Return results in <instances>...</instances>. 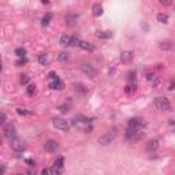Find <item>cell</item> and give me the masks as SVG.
<instances>
[{
    "instance_id": "obj_35",
    "label": "cell",
    "mask_w": 175,
    "mask_h": 175,
    "mask_svg": "<svg viewBox=\"0 0 175 175\" xmlns=\"http://www.w3.org/2000/svg\"><path fill=\"white\" fill-rule=\"evenodd\" d=\"M25 162L29 164V166H36V163H34V160H31V159H26Z\"/></svg>"
},
{
    "instance_id": "obj_22",
    "label": "cell",
    "mask_w": 175,
    "mask_h": 175,
    "mask_svg": "<svg viewBox=\"0 0 175 175\" xmlns=\"http://www.w3.org/2000/svg\"><path fill=\"white\" fill-rule=\"evenodd\" d=\"M135 88H137L135 84H131V85L129 84V85L125 88V92H126V93H133V92H135Z\"/></svg>"
},
{
    "instance_id": "obj_17",
    "label": "cell",
    "mask_w": 175,
    "mask_h": 175,
    "mask_svg": "<svg viewBox=\"0 0 175 175\" xmlns=\"http://www.w3.org/2000/svg\"><path fill=\"white\" fill-rule=\"evenodd\" d=\"M168 15H167V14H164V13H160V14H157V21H159V22L160 23H164V25H166V23H168Z\"/></svg>"
},
{
    "instance_id": "obj_16",
    "label": "cell",
    "mask_w": 175,
    "mask_h": 175,
    "mask_svg": "<svg viewBox=\"0 0 175 175\" xmlns=\"http://www.w3.org/2000/svg\"><path fill=\"white\" fill-rule=\"evenodd\" d=\"M50 88L51 89H62L63 88V84L60 82V79H55V81H50Z\"/></svg>"
},
{
    "instance_id": "obj_6",
    "label": "cell",
    "mask_w": 175,
    "mask_h": 175,
    "mask_svg": "<svg viewBox=\"0 0 175 175\" xmlns=\"http://www.w3.org/2000/svg\"><path fill=\"white\" fill-rule=\"evenodd\" d=\"M52 123L56 129L59 130H63V131H68L70 129V126H68V122L66 119H63V118H54L52 119Z\"/></svg>"
},
{
    "instance_id": "obj_38",
    "label": "cell",
    "mask_w": 175,
    "mask_h": 175,
    "mask_svg": "<svg viewBox=\"0 0 175 175\" xmlns=\"http://www.w3.org/2000/svg\"><path fill=\"white\" fill-rule=\"evenodd\" d=\"M4 172H6V167L3 166V167H1V175H4Z\"/></svg>"
},
{
    "instance_id": "obj_39",
    "label": "cell",
    "mask_w": 175,
    "mask_h": 175,
    "mask_svg": "<svg viewBox=\"0 0 175 175\" xmlns=\"http://www.w3.org/2000/svg\"><path fill=\"white\" fill-rule=\"evenodd\" d=\"M43 175H48V170H43Z\"/></svg>"
},
{
    "instance_id": "obj_36",
    "label": "cell",
    "mask_w": 175,
    "mask_h": 175,
    "mask_svg": "<svg viewBox=\"0 0 175 175\" xmlns=\"http://www.w3.org/2000/svg\"><path fill=\"white\" fill-rule=\"evenodd\" d=\"M160 4H163V6H168V4H171V1H168V0H160Z\"/></svg>"
},
{
    "instance_id": "obj_14",
    "label": "cell",
    "mask_w": 175,
    "mask_h": 175,
    "mask_svg": "<svg viewBox=\"0 0 175 175\" xmlns=\"http://www.w3.org/2000/svg\"><path fill=\"white\" fill-rule=\"evenodd\" d=\"M103 6L101 4H93V7H92V13H93L94 17H100V15H103Z\"/></svg>"
},
{
    "instance_id": "obj_3",
    "label": "cell",
    "mask_w": 175,
    "mask_h": 175,
    "mask_svg": "<svg viewBox=\"0 0 175 175\" xmlns=\"http://www.w3.org/2000/svg\"><path fill=\"white\" fill-rule=\"evenodd\" d=\"M155 105H156V108L162 109V111H170L171 109L170 100L166 99V97H156L155 99Z\"/></svg>"
},
{
    "instance_id": "obj_41",
    "label": "cell",
    "mask_w": 175,
    "mask_h": 175,
    "mask_svg": "<svg viewBox=\"0 0 175 175\" xmlns=\"http://www.w3.org/2000/svg\"><path fill=\"white\" fill-rule=\"evenodd\" d=\"M18 175H23V174H18Z\"/></svg>"
},
{
    "instance_id": "obj_30",
    "label": "cell",
    "mask_w": 175,
    "mask_h": 175,
    "mask_svg": "<svg viewBox=\"0 0 175 175\" xmlns=\"http://www.w3.org/2000/svg\"><path fill=\"white\" fill-rule=\"evenodd\" d=\"M17 112L19 115H30V111H26V109H23V108H17Z\"/></svg>"
},
{
    "instance_id": "obj_15",
    "label": "cell",
    "mask_w": 175,
    "mask_h": 175,
    "mask_svg": "<svg viewBox=\"0 0 175 175\" xmlns=\"http://www.w3.org/2000/svg\"><path fill=\"white\" fill-rule=\"evenodd\" d=\"M79 48H82L84 51H89V52H92V51H94V45L90 44V43H88V41H81Z\"/></svg>"
},
{
    "instance_id": "obj_32",
    "label": "cell",
    "mask_w": 175,
    "mask_h": 175,
    "mask_svg": "<svg viewBox=\"0 0 175 175\" xmlns=\"http://www.w3.org/2000/svg\"><path fill=\"white\" fill-rule=\"evenodd\" d=\"M25 63H27V59L26 58H22V59H19V60L15 63V64H17V66H21V64H25Z\"/></svg>"
},
{
    "instance_id": "obj_26",
    "label": "cell",
    "mask_w": 175,
    "mask_h": 175,
    "mask_svg": "<svg viewBox=\"0 0 175 175\" xmlns=\"http://www.w3.org/2000/svg\"><path fill=\"white\" fill-rule=\"evenodd\" d=\"M75 19H77V15H67V17H66V22H67L68 25H73Z\"/></svg>"
},
{
    "instance_id": "obj_2",
    "label": "cell",
    "mask_w": 175,
    "mask_h": 175,
    "mask_svg": "<svg viewBox=\"0 0 175 175\" xmlns=\"http://www.w3.org/2000/svg\"><path fill=\"white\" fill-rule=\"evenodd\" d=\"M63 164H64V159L63 156H58L56 157V160H55L54 166L51 167V172L52 175H62L63 174Z\"/></svg>"
},
{
    "instance_id": "obj_1",
    "label": "cell",
    "mask_w": 175,
    "mask_h": 175,
    "mask_svg": "<svg viewBox=\"0 0 175 175\" xmlns=\"http://www.w3.org/2000/svg\"><path fill=\"white\" fill-rule=\"evenodd\" d=\"M144 137V130L142 129H134V127H127L126 130V139L129 141H139Z\"/></svg>"
},
{
    "instance_id": "obj_11",
    "label": "cell",
    "mask_w": 175,
    "mask_h": 175,
    "mask_svg": "<svg viewBox=\"0 0 175 175\" xmlns=\"http://www.w3.org/2000/svg\"><path fill=\"white\" fill-rule=\"evenodd\" d=\"M159 48L162 51H172L175 48V43L170 40H166V41H162L160 44H159Z\"/></svg>"
},
{
    "instance_id": "obj_37",
    "label": "cell",
    "mask_w": 175,
    "mask_h": 175,
    "mask_svg": "<svg viewBox=\"0 0 175 175\" xmlns=\"http://www.w3.org/2000/svg\"><path fill=\"white\" fill-rule=\"evenodd\" d=\"M0 122H1V123H4V122H6V114L4 112H1V121H0Z\"/></svg>"
},
{
    "instance_id": "obj_12",
    "label": "cell",
    "mask_w": 175,
    "mask_h": 175,
    "mask_svg": "<svg viewBox=\"0 0 175 175\" xmlns=\"http://www.w3.org/2000/svg\"><path fill=\"white\" fill-rule=\"evenodd\" d=\"M157 148H159V142H157V139H151L148 144H146V152L148 153L156 152Z\"/></svg>"
},
{
    "instance_id": "obj_19",
    "label": "cell",
    "mask_w": 175,
    "mask_h": 175,
    "mask_svg": "<svg viewBox=\"0 0 175 175\" xmlns=\"http://www.w3.org/2000/svg\"><path fill=\"white\" fill-rule=\"evenodd\" d=\"M15 55H17V56H18V58H25V56H26V50H25V48H22V47H19V48H17V50H15Z\"/></svg>"
},
{
    "instance_id": "obj_24",
    "label": "cell",
    "mask_w": 175,
    "mask_h": 175,
    "mask_svg": "<svg viewBox=\"0 0 175 175\" xmlns=\"http://www.w3.org/2000/svg\"><path fill=\"white\" fill-rule=\"evenodd\" d=\"M79 44H81V40H79L78 37H71V38H70V45H73V47L78 45V47H79Z\"/></svg>"
},
{
    "instance_id": "obj_10",
    "label": "cell",
    "mask_w": 175,
    "mask_h": 175,
    "mask_svg": "<svg viewBox=\"0 0 175 175\" xmlns=\"http://www.w3.org/2000/svg\"><path fill=\"white\" fill-rule=\"evenodd\" d=\"M81 70L84 73H85L88 77H90V78H94L96 77V70H94L90 64H86V63H82L81 64Z\"/></svg>"
},
{
    "instance_id": "obj_13",
    "label": "cell",
    "mask_w": 175,
    "mask_h": 175,
    "mask_svg": "<svg viewBox=\"0 0 175 175\" xmlns=\"http://www.w3.org/2000/svg\"><path fill=\"white\" fill-rule=\"evenodd\" d=\"M121 60L123 63H131V60H133V52H130V51H125V52H122L121 54Z\"/></svg>"
},
{
    "instance_id": "obj_23",
    "label": "cell",
    "mask_w": 175,
    "mask_h": 175,
    "mask_svg": "<svg viewBox=\"0 0 175 175\" xmlns=\"http://www.w3.org/2000/svg\"><path fill=\"white\" fill-rule=\"evenodd\" d=\"M38 63H40V64H47V63H48V56L45 54L40 55V56H38Z\"/></svg>"
},
{
    "instance_id": "obj_5",
    "label": "cell",
    "mask_w": 175,
    "mask_h": 175,
    "mask_svg": "<svg viewBox=\"0 0 175 175\" xmlns=\"http://www.w3.org/2000/svg\"><path fill=\"white\" fill-rule=\"evenodd\" d=\"M10 146H11V149L17 151V152H21L23 149H26V144H25L21 138H18V137L10 139Z\"/></svg>"
},
{
    "instance_id": "obj_4",
    "label": "cell",
    "mask_w": 175,
    "mask_h": 175,
    "mask_svg": "<svg viewBox=\"0 0 175 175\" xmlns=\"http://www.w3.org/2000/svg\"><path fill=\"white\" fill-rule=\"evenodd\" d=\"M115 137H116V131H115V129H114V130L105 133L103 137H100V138H99V144H100V145H108V144H111Z\"/></svg>"
},
{
    "instance_id": "obj_20",
    "label": "cell",
    "mask_w": 175,
    "mask_h": 175,
    "mask_svg": "<svg viewBox=\"0 0 175 175\" xmlns=\"http://www.w3.org/2000/svg\"><path fill=\"white\" fill-rule=\"evenodd\" d=\"M51 18H52V14H47V15H44V17H43V19H41V23H43V26H47V25L50 23Z\"/></svg>"
},
{
    "instance_id": "obj_21",
    "label": "cell",
    "mask_w": 175,
    "mask_h": 175,
    "mask_svg": "<svg viewBox=\"0 0 175 175\" xmlns=\"http://www.w3.org/2000/svg\"><path fill=\"white\" fill-rule=\"evenodd\" d=\"M70 38H71V37L63 34V36L60 37V44H62V45H70Z\"/></svg>"
},
{
    "instance_id": "obj_7",
    "label": "cell",
    "mask_w": 175,
    "mask_h": 175,
    "mask_svg": "<svg viewBox=\"0 0 175 175\" xmlns=\"http://www.w3.org/2000/svg\"><path fill=\"white\" fill-rule=\"evenodd\" d=\"M3 133H4V137L8 139H13L17 137V129H15V126L8 123V125H6L3 127Z\"/></svg>"
},
{
    "instance_id": "obj_18",
    "label": "cell",
    "mask_w": 175,
    "mask_h": 175,
    "mask_svg": "<svg viewBox=\"0 0 175 175\" xmlns=\"http://www.w3.org/2000/svg\"><path fill=\"white\" fill-rule=\"evenodd\" d=\"M96 36L99 37V38H104V40H105V38H111V37H112V33H111V31H97Z\"/></svg>"
},
{
    "instance_id": "obj_25",
    "label": "cell",
    "mask_w": 175,
    "mask_h": 175,
    "mask_svg": "<svg viewBox=\"0 0 175 175\" xmlns=\"http://www.w3.org/2000/svg\"><path fill=\"white\" fill-rule=\"evenodd\" d=\"M59 60H60V62H67L68 60L67 52H60V54H59Z\"/></svg>"
},
{
    "instance_id": "obj_9",
    "label": "cell",
    "mask_w": 175,
    "mask_h": 175,
    "mask_svg": "<svg viewBox=\"0 0 175 175\" xmlns=\"http://www.w3.org/2000/svg\"><path fill=\"white\" fill-rule=\"evenodd\" d=\"M44 149L47 152H56L59 149L58 141H55V139H48V141L44 144Z\"/></svg>"
},
{
    "instance_id": "obj_29",
    "label": "cell",
    "mask_w": 175,
    "mask_h": 175,
    "mask_svg": "<svg viewBox=\"0 0 175 175\" xmlns=\"http://www.w3.org/2000/svg\"><path fill=\"white\" fill-rule=\"evenodd\" d=\"M75 90H78V92H81V93H85V92H86L85 86L82 85V84H75Z\"/></svg>"
},
{
    "instance_id": "obj_34",
    "label": "cell",
    "mask_w": 175,
    "mask_h": 175,
    "mask_svg": "<svg viewBox=\"0 0 175 175\" xmlns=\"http://www.w3.org/2000/svg\"><path fill=\"white\" fill-rule=\"evenodd\" d=\"M175 89V79L170 82V85H168V90H174Z\"/></svg>"
},
{
    "instance_id": "obj_33",
    "label": "cell",
    "mask_w": 175,
    "mask_h": 175,
    "mask_svg": "<svg viewBox=\"0 0 175 175\" xmlns=\"http://www.w3.org/2000/svg\"><path fill=\"white\" fill-rule=\"evenodd\" d=\"M59 109H60L62 112H67V111H68V105H59Z\"/></svg>"
},
{
    "instance_id": "obj_8",
    "label": "cell",
    "mask_w": 175,
    "mask_h": 175,
    "mask_svg": "<svg viewBox=\"0 0 175 175\" xmlns=\"http://www.w3.org/2000/svg\"><path fill=\"white\" fill-rule=\"evenodd\" d=\"M145 125L144 119H141V118H131L129 123H127V127H134V129H142Z\"/></svg>"
},
{
    "instance_id": "obj_27",
    "label": "cell",
    "mask_w": 175,
    "mask_h": 175,
    "mask_svg": "<svg viewBox=\"0 0 175 175\" xmlns=\"http://www.w3.org/2000/svg\"><path fill=\"white\" fill-rule=\"evenodd\" d=\"M29 81H30L29 75H26V74H22V75H21V84H22V85H26Z\"/></svg>"
},
{
    "instance_id": "obj_40",
    "label": "cell",
    "mask_w": 175,
    "mask_h": 175,
    "mask_svg": "<svg viewBox=\"0 0 175 175\" xmlns=\"http://www.w3.org/2000/svg\"><path fill=\"white\" fill-rule=\"evenodd\" d=\"M170 123H171V125H174V123H175V119H171V122H170Z\"/></svg>"
},
{
    "instance_id": "obj_28",
    "label": "cell",
    "mask_w": 175,
    "mask_h": 175,
    "mask_svg": "<svg viewBox=\"0 0 175 175\" xmlns=\"http://www.w3.org/2000/svg\"><path fill=\"white\" fill-rule=\"evenodd\" d=\"M26 92H27L29 96L34 94V92H36V85H29V86H27V89H26Z\"/></svg>"
},
{
    "instance_id": "obj_31",
    "label": "cell",
    "mask_w": 175,
    "mask_h": 175,
    "mask_svg": "<svg viewBox=\"0 0 175 175\" xmlns=\"http://www.w3.org/2000/svg\"><path fill=\"white\" fill-rule=\"evenodd\" d=\"M127 79L134 84V81H135V73H127Z\"/></svg>"
}]
</instances>
